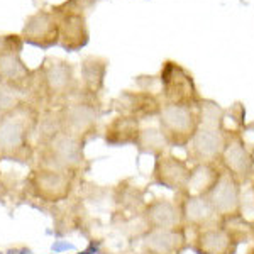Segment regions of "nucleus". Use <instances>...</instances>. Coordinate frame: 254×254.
I'll return each instance as SVG.
<instances>
[{
	"instance_id": "nucleus-1",
	"label": "nucleus",
	"mask_w": 254,
	"mask_h": 254,
	"mask_svg": "<svg viewBox=\"0 0 254 254\" xmlns=\"http://www.w3.org/2000/svg\"><path fill=\"white\" fill-rule=\"evenodd\" d=\"M39 116L41 109L27 98L0 116V161L34 166Z\"/></svg>"
},
{
	"instance_id": "nucleus-2",
	"label": "nucleus",
	"mask_w": 254,
	"mask_h": 254,
	"mask_svg": "<svg viewBox=\"0 0 254 254\" xmlns=\"http://www.w3.org/2000/svg\"><path fill=\"white\" fill-rule=\"evenodd\" d=\"M80 93L75 66L61 58H46L36 68V83L27 100L36 107L60 109Z\"/></svg>"
},
{
	"instance_id": "nucleus-3",
	"label": "nucleus",
	"mask_w": 254,
	"mask_h": 254,
	"mask_svg": "<svg viewBox=\"0 0 254 254\" xmlns=\"http://www.w3.org/2000/svg\"><path fill=\"white\" fill-rule=\"evenodd\" d=\"M198 127L187 147V161L219 163L225 144V112L217 102L202 100L196 104Z\"/></svg>"
},
{
	"instance_id": "nucleus-4",
	"label": "nucleus",
	"mask_w": 254,
	"mask_h": 254,
	"mask_svg": "<svg viewBox=\"0 0 254 254\" xmlns=\"http://www.w3.org/2000/svg\"><path fill=\"white\" fill-rule=\"evenodd\" d=\"M85 146L87 142L60 130L51 139L36 144L34 166L53 168L81 180V176L90 171V161L85 153Z\"/></svg>"
},
{
	"instance_id": "nucleus-5",
	"label": "nucleus",
	"mask_w": 254,
	"mask_h": 254,
	"mask_svg": "<svg viewBox=\"0 0 254 254\" xmlns=\"http://www.w3.org/2000/svg\"><path fill=\"white\" fill-rule=\"evenodd\" d=\"M56 112H58L61 130L80 141L90 142L100 132V100L90 98L80 92L75 98L56 109Z\"/></svg>"
},
{
	"instance_id": "nucleus-6",
	"label": "nucleus",
	"mask_w": 254,
	"mask_h": 254,
	"mask_svg": "<svg viewBox=\"0 0 254 254\" xmlns=\"http://www.w3.org/2000/svg\"><path fill=\"white\" fill-rule=\"evenodd\" d=\"M78 178L64 171L53 170L44 166H32L26 178V188L41 203L58 205L66 202L75 193Z\"/></svg>"
},
{
	"instance_id": "nucleus-7",
	"label": "nucleus",
	"mask_w": 254,
	"mask_h": 254,
	"mask_svg": "<svg viewBox=\"0 0 254 254\" xmlns=\"http://www.w3.org/2000/svg\"><path fill=\"white\" fill-rule=\"evenodd\" d=\"M156 119L159 122V130L166 137L170 147L187 149L198 127L196 107L163 104Z\"/></svg>"
},
{
	"instance_id": "nucleus-8",
	"label": "nucleus",
	"mask_w": 254,
	"mask_h": 254,
	"mask_svg": "<svg viewBox=\"0 0 254 254\" xmlns=\"http://www.w3.org/2000/svg\"><path fill=\"white\" fill-rule=\"evenodd\" d=\"M219 165L224 171L234 176L241 185L251 183L254 178V161L248 142L241 130L225 129V144L219 158Z\"/></svg>"
},
{
	"instance_id": "nucleus-9",
	"label": "nucleus",
	"mask_w": 254,
	"mask_h": 254,
	"mask_svg": "<svg viewBox=\"0 0 254 254\" xmlns=\"http://www.w3.org/2000/svg\"><path fill=\"white\" fill-rule=\"evenodd\" d=\"M159 81H161L163 104L196 107V104L200 102V95L196 92L193 78L178 63L166 61L161 69Z\"/></svg>"
},
{
	"instance_id": "nucleus-10",
	"label": "nucleus",
	"mask_w": 254,
	"mask_h": 254,
	"mask_svg": "<svg viewBox=\"0 0 254 254\" xmlns=\"http://www.w3.org/2000/svg\"><path fill=\"white\" fill-rule=\"evenodd\" d=\"M239 236L225 222H215L193 232L190 249L195 254H234Z\"/></svg>"
},
{
	"instance_id": "nucleus-11",
	"label": "nucleus",
	"mask_w": 254,
	"mask_h": 254,
	"mask_svg": "<svg viewBox=\"0 0 254 254\" xmlns=\"http://www.w3.org/2000/svg\"><path fill=\"white\" fill-rule=\"evenodd\" d=\"M241 185L239 182L222 170L219 180L207 195L210 207L214 208L215 215L220 222H232L239 219L241 212Z\"/></svg>"
},
{
	"instance_id": "nucleus-12",
	"label": "nucleus",
	"mask_w": 254,
	"mask_h": 254,
	"mask_svg": "<svg viewBox=\"0 0 254 254\" xmlns=\"http://www.w3.org/2000/svg\"><path fill=\"white\" fill-rule=\"evenodd\" d=\"M190 163L171 153L159 154L154 158L153 171H151V185H156L173 191L175 195L185 193Z\"/></svg>"
},
{
	"instance_id": "nucleus-13",
	"label": "nucleus",
	"mask_w": 254,
	"mask_h": 254,
	"mask_svg": "<svg viewBox=\"0 0 254 254\" xmlns=\"http://www.w3.org/2000/svg\"><path fill=\"white\" fill-rule=\"evenodd\" d=\"M22 46L0 55V85H5L24 97H29L36 83V69H31L20 58Z\"/></svg>"
},
{
	"instance_id": "nucleus-14",
	"label": "nucleus",
	"mask_w": 254,
	"mask_h": 254,
	"mask_svg": "<svg viewBox=\"0 0 254 254\" xmlns=\"http://www.w3.org/2000/svg\"><path fill=\"white\" fill-rule=\"evenodd\" d=\"M22 43L39 49H49L60 43V19L55 10H38L27 17L20 32Z\"/></svg>"
},
{
	"instance_id": "nucleus-15",
	"label": "nucleus",
	"mask_w": 254,
	"mask_h": 254,
	"mask_svg": "<svg viewBox=\"0 0 254 254\" xmlns=\"http://www.w3.org/2000/svg\"><path fill=\"white\" fill-rule=\"evenodd\" d=\"M185 227L147 229L141 236L142 254H183L190 248Z\"/></svg>"
},
{
	"instance_id": "nucleus-16",
	"label": "nucleus",
	"mask_w": 254,
	"mask_h": 254,
	"mask_svg": "<svg viewBox=\"0 0 254 254\" xmlns=\"http://www.w3.org/2000/svg\"><path fill=\"white\" fill-rule=\"evenodd\" d=\"M175 200L180 208L182 225L187 231H198L207 225L220 222L215 215L214 208L210 207L207 196L202 195H190V193H178L175 195Z\"/></svg>"
},
{
	"instance_id": "nucleus-17",
	"label": "nucleus",
	"mask_w": 254,
	"mask_h": 254,
	"mask_svg": "<svg viewBox=\"0 0 254 254\" xmlns=\"http://www.w3.org/2000/svg\"><path fill=\"white\" fill-rule=\"evenodd\" d=\"M114 107L119 114L134 117L141 122L158 117L159 110L163 107V102L147 90H141V92L126 90L114 100Z\"/></svg>"
},
{
	"instance_id": "nucleus-18",
	"label": "nucleus",
	"mask_w": 254,
	"mask_h": 254,
	"mask_svg": "<svg viewBox=\"0 0 254 254\" xmlns=\"http://www.w3.org/2000/svg\"><path fill=\"white\" fill-rule=\"evenodd\" d=\"M60 19V43L64 51L75 53L87 46L88 43V29L85 22V15L78 10L69 9H56Z\"/></svg>"
},
{
	"instance_id": "nucleus-19",
	"label": "nucleus",
	"mask_w": 254,
	"mask_h": 254,
	"mask_svg": "<svg viewBox=\"0 0 254 254\" xmlns=\"http://www.w3.org/2000/svg\"><path fill=\"white\" fill-rule=\"evenodd\" d=\"M142 219L147 229L183 227L178 203L175 198H166V196H158L151 202H146L142 208Z\"/></svg>"
},
{
	"instance_id": "nucleus-20",
	"label": "nucleus",
	"mask_w": 254,
	"mask_h": 254,
	"mask_svg": "<svg viewBox=\"0 0 254 254\" xmlns=\"http://www.w3.org/2000/svg\"><path fill=\"white\" fill-rule=\"evenodd\" d=\"M109 61L100 56L90 55L83 58L80 64V92L90 98L100 100L102 90L105 85V76H107Z\"/></svg>"
},
{
	"instance_id": "nucleus-21",
	"label": "nucleus",
	"mask_w": 254,
	"mask_h": 254,
	"mask_svg": "<svg viewBox=\"0 0 254 254\" xmlns=\"http://www.w3.org/2000/svg\"><path fill=\"white\" fill-rule=\"evenodd\" d=\"M141 122L134 117L117 114L112 121L105 124L102 130L104 142L110 147H122V146H134L137 141Z\"/></svg>"
},
{
	"instance_id": "nucleus-22",
	"label": "nucleus",
	"mask_w": 254,
	"mask_h": 254,
	"mask_svg": "<svg viewBox=\"0 0 254 254\" xmlns=\"http://www.w3.org/2000/svg\"><path fill=\"white\" fill-rule=\"evenodd\" d=\"M220 173H222V168H220L219 163H196V165H190V175H188L185 193L207 196L208 191L217 183Z\"/></svg>"
},
{
	"instance_id": "nucleus-23",
	"label": "nucleus",
	"mask_w": 254,
	"mask_h": 254,
	"mask_svg": "<svg viewBox=\"0 0 254 254\" xmlns=\"http://www.w3.org/2000/svg\"><path fill=\"white\" fill-rule=\"evenodd\" d=\"M112 198L122 214L137 215L142 214V208L146 205V190L139 188L137 185H129L122 182L114 188Z\"/></svg>"
},
{
	"instance_id": "nucleus-24",
	"label": "nucleus",
	"mask_w": 254,
	"mask_h": 254,
	"mask_svg": "<svg viewBox=\"0 0 254 254\" xmlns=\"http://www.w3.org/2000/svg\"><path fill=\"white\" fill-rule=\"evenodd\" d=\"M134 146H136L139 154H147V156H153V158L159 156V154L170 153V149H171L166 137L163 136V132L159 130V127H154V126L141 127L137 141Z\"/></svg>"
},
{
	"instance_id": "nucleus-25",
	"label": "nucleus",
	"mask_w": 254,
	"mask_h": 254,
	"mask_svg": "<svg viewBox=\"0 0 254 254\" xmlns=\"http://www.w3.org/2000/svg\"><path fill=\"white\" fill-rule=\"evenodd\" d=\"M239 219H244V222H254V185L246 183L241 188V212Z\"/></svg>"
},
{
	"instance_id": "nucleus-26",
	"label": "nucleus",
	"mask_w": 254,
	"mask_h": 254,
	"mask_svg": "<svg viewBox=\"0 0 254 254\" xmlns=\"http://www.w3.org/2000/svg\"><path fill=\"white\" fill-rule=\"evenodd\" d=\"M24 100H26V97L20 95L15 90L5 87V85H0V116L14 110Z\"/></svg>"
},
{
	"instance_id": "nucleus-27",
	"label": "nucleus",
	"mask_w": 254,
	"mask_h": 254,
	"mask_svg": "<svg viewBox=\"0 0 254 254\" xmlns=\"http://www.w3.org/2000/svg\"><path fill=\"white\" fill-rule=\"evenodd\" d=\"M75 249V246H73L71 243H68V241H63V239H58L55 241L51 246V251L60 254V253H66V251H73Z\"/></svg>"
},
{
	"instance_id": "nucleus-28",
	"label": "nucleus",
	"mask_w": 254,
	"mask_h": 254,
	"mask_svg": "<svg viewBox=\"0 0 254 254\" xmlns=\"http://www.w3.org/2000/svg\"><path fill=\"white\" fill-rule=\"evenodd\" d=\"M100 248H102V241H92V243L88 244V248L83 249V251L78 254H98L100 253Z\"/></svg>"
},
{
	"instance_id": "nucleus-29",
	"label": "nucleus",
	"mask_w": 254,
	"mask_h": 254,
	"mask_svg": "<svg viewBox=\"0 0 254 254\" xmlns=\"http://www.w3.org/2000/svg\"><path fill=\"white\" fill-rule=\"evenodd\" d=\"M17 254H31V249L29 248H22V249H19Z\"/></svg>"
},
{
	"instance_id": "nucleus-30",
	"label": "nucleus",
	"mask_w": 254,
	"mask_h": 254,
	"mask_svg": "<svg viewBox=\"0 0 254 254\" xmlns=\"http://www.w3.org/2000/svg\"><path fill=\"white\" fill-rule=\"evenodd\" d=\"M249 149H251V156H253V161H254V146H251Z\"/></svg>"
},
{
	"instance_id": "nucleus-31",
	"label": "nucleus",
	"mask_w": 254,
	"mask_h": 254,
	"mask_svg": "<svg viewBox=\"0 0 254 254\" xmlns=\"http://www.w3.org/2000/svg\"><path fill=\"white\" fill-rule=\"evenodd\" d=\"M126 254H142V253H126Z\"/></svg>"
},
{
	"instance_id": "nucleus-32",
	"label": "nucleus",
	"mask_w": 254,
	"mask_h": 254,
	"mask_svg": "<svg viewBox=\"0 0 254 254\" xmlns=\"http://www.w3.org/2000/svg\"><path fill=\"white\" fill-rule=\"evenodd\" d=\"M248 254H254V249H251V251H249Z\"/></svg>"
},
{
	"instance_id": "nucleus-33",
	"label": "nucleus",
	"mask_w": 254,
	"mask_h": 254,
	"mask_svg": "<svg viewBox=\"0 0 254 254\" xmlns=\"http://www.w3.org/2000/svg\"><path fill=\"white\" fill-rule=\"evenodd\" d=\"M251 183H253V185H254V178H253V182H251Z\"/></svg>"
}]
</instances>
